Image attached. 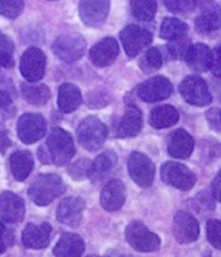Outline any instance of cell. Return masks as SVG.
<instances>
[{
	"label": "cell",
	"instance_id": "obj_9",
	"mask_svg": "<svg viewBox=\"0 0 221 257\" xmlns=\"http://www.w3.org/2000/svg\"><path fill=\"white\" fill-rule=\"evenodd\" d=\"M47 125L43 117L37 113H25L17 122V134L25 145H33L46 134Z\"/></svg>",
	"mask_w": 221,
	"mask_h": 257
},
{
	"label": "cell",
	"instance_id": "obj_5",
	"mask_svg": "<svg viewBox=\"0 0 221 257\" xmlns=\"http://www.w3.org/2000/svg\"><path fill=\"white\" fill-rule=\"evenodd\" d=\"M86 48L85 38L78 33L61 35L52 44V51L65 63H73L83 56Z\"/></svg>",
	"mask_w": 221,
	"mask_h": 257
},
{
	"label": "cell",
	"instance_id": "obj_19",
	"mask_svg": "<svg viewBox=\"0 0 221 257\" xmlns=\"http://www.w3.org/2000/svg\"><path fill=\"white\" fill-rule=\"evenodd\" d=\"M52 234V227L50 223L44 222L42 225L29 223L22 231V243L28 248L42 249L48 245Z\"/></svg>",
	"mask_w": 221,
	"mask_h": 257
},
{
	"label": "cell",
	"instance_id": "obj_46",
	"mask_svg": "<svg viewBox=\"0 0 221 257\" xmlns=\"http://www.w3.org/2000/svg\"><path fill=\"white\" fill-rule=\"evenodd\" d=\"M212 195L215 196V199L221 201V170L212 182Z\"/></svg>",
	"mask_w": 221,
	"mask_h": 257
},
{
	"label": "cell",
	"instance_id": "obj_45",
	"mask_svg": "<svg viewBox=\"0 0 221 257\" xmlns=\"http://www.w3.org/2000/svg\"><path fill=\"white\" fill-rule=\"evenodd\" d=\"M13 43L10 38L7 35L0 33V52H7V54H12Z\"/></svg>",
	"mask_w": 221,
	"mask_h": 257
},
{
	"label": "cell",
	"instance_id": "obj_37",
	"mask_svg": "<svg viewBox=\"0 0 221 257\" xmlns=\"http://www.w3.org/2000/svg\"><path fill=\"white\" fill-rule=\"evenodd\" d=\"M221 155V145L215 139H205L202 143V157L205 163H211L213 159Z\"/></svg>",
	"mask_w": 221,
	"mask_h": 257
},
{
	"label": "cell",
	"instance_id": "obj_28",
	"mask_svg": "<svg viewBox=\"0 0 221 257\" xmlns=\"http://www.w3.org/2000/svg\"><path fill=\"white\" fill-rule=\"evenodd\" d=\"M180 118L177 109L172 105H159L150 114V125L155 128H165L176 125Z\"/></svg>",
	"mask_w": 221,
	"mask_h": 257
},
{
	"label": "cell",
	"instance_id": "obj_1",
	"mask_svg": "<svg viewBox=\"0 0 221 257\" xmlns=\"http://www.w3.org/2000/svg\"><path fill=\"white\" fill-rule=\"evenodd\" d=\"M65 191L63 179L57 174H42L29 187V196L37 205H48Z\"/></svg>",
	"mask_w": 221,
	"mask_h": 257
},
{
	"label": "cell",
	"instance_id": "obj_7",
	"mask_svg": "<svg viewBox=\"0 0 221 257\" xmlns=\"http://www.w3.org/2000/svg\"><path fill=\"white\" fill-rule=\"evenodd\" d=\"M180 94L189 104L196 107H205L212 101V95L208 86L200 77L189 75L180 83Z\"/></svg>",
	"mask_w": 221,
	"mask_h": 257
},
{
	"label": "cell",
	"instance_id": "obj_3",
	"mask_svg": "<svg viewBox=\"0 0 221 257\" xmlns=\"http://www.w3.org/2000/svg\"><path fill=\"white\" fill-rule=\"evenodd\" d=\"M47 148L50 151L51 160L56 165H65L72 160V157L76 154L74 143L68 132L61 127L52 128L47 139Z\"/></svg>",
	"mask_w": 221,
	"mask_h": 257
},
{
	"label": "cell",
	"instance_id": "obj_8",
	"mask_svg": "<svg viewBox=\"0 0 221 257\" xmlns=\"http://www.w3.org/2000/svg\"><path fill=\"white\" fill-rule=\"evenodd\" d=\"M128 170L132 179L141 187H150L154 182L155 165L150 157L141 152H132L128 159Z\"/></svg>",
	"mask_w": 221,
	"mask_h": 257
},
{
	"label": "cell",
	"instance_id": "obj_2",
	"mask_svg": "<svg viewBox=\"0 0 221 257\" xmlns=\"http://www.w3.org/2000/svg\"><path fill=\"white\" fill-rule=\"evenodd\" d=\"M77 138L85 150L98 151L107 139V127L98 117L88 116L78 125Z\"/></svg>",
	"mask_w": 221,
	"mask_h": 257
},
{
	"label": "cell",
	"instance_id": "obj_43",
	"mask_svg": "<svg viewBox=\"0 0 221 257\" xmlns=\"http://www.w3.org/2000/svg\"><path fill=\"white\" fill-rule=\"evenodd\" d=\"M207 117H208V122L211 123L215 128H221V112L218 109H211L207 113Z\"/></svg>",
	"mask_w": 221,
	"mask_h": 257
},
{
	"label": "cell",
	"instance_id": "obj_47",
	"mask_svg": "<svg viewBox=\"0 0 221 257\" xmlns=\"http://www.w3.org/2000/svg\"><path fill=\"white\" fill-rule=\"evenodd\" d=\"M11 139L10 137L7 135V133L0 132V154H4L8 148L11 147Z\"/></svg>",
	"mask_w": 221,
	"mask_h": 257
},
{
	"label": "cell",
	"instance_id": "obj_22",
	"mask_svg": "<svg viewBox=\"0 0 221 257\" xmlns=\"http://www.w3.org/2000/svg\"><path fill=\"white\" fill-rule=\"evenodd\" d=\"M85 251V241L77 234L66 232L54 248V254L56 257H81Z\"/></svg>",
	"mask_w": 221,
	"mask_h": 257
},
{
	"label": "cell",
	"instance_id": "obj_33",
	"mask_svg": "<svg viewBox=\"0 0 221 257\" xmlns=\"http://www.w3.org/2000/svg\"><path fill=\"white\" fill-rule=\"evenodd\" d=\"M92 163L88 159H79L70 164L68 168V173L73 179L76 181H82L85 178H90V172H91Z\"/></svg>",
	"mask_w": 221,
	"mask_h": 257
},
{
	"label": "cell",
	"instance_id": "obj_30",
	"mask_svg": "<svg viewBox=\"0 0 221 257\" xmlns=\"http://www.w3.org/2000/svg\"><path fill=\"white\" fill-rule=\"evenodd\" d=\"M187 25L185 22L177 19H165L161 24L160 38L165 41H178L181 38H185L187 33Z\"/></svg>",
	"mask_w": 221,
	"mask_h": 257
},
{
	"label": "cell",
	"instance_id": "obj_50",
	"mask_svg": "<svg viewBox=\"0 0 221 257\" xmlns=\"http://www.w3.org/2000/svg\"><path fill=\"white\" fill-rule=\"evenodd\" d=\"M88 257H100V256H88Z\"/></svg>",
	"mask_w": 221,
	"mask_h": 257
},
{
	"label": "cell",
	"instance_id": "obj_13",
	"mask_svg": "<svg viewBox=\"0 0 221 257\" xmlns=\"http://www.w3.org/2000/svg\"><path fill=\"white\" fill-rule=\"evenodd\" d=\"M199 223L191 214L178 210L173 220V232L177 241L182 244L195 241L199 236Z\"/></svg>",
	"mask_w": 221,
	"mask_h": 257
},
{
	"label": "cell",
	"instance_id": "obj_29",
	"mask_svg": "<svg viewBox=\"0 0 221 257\" xmlns=\"http://www.w3.org/2000/svg\"><path fill=\"white\" fill-rule=\"evenodd\" d=\"M22 96L28 103L33 105H44L50 99V88L46 85H28L22 83L21 85Z\"/></svg>",
	"mask_w": 221,
	"mask_h": 257
},
{
	"label": "cell",
	"instance_id": "obj_14",
	"mask_svg": "<svg viewBox=\"0 0 221 257\" xmlns=\"http://www.w3.org/2000/svg\"><path fill=\"white\" fill-rule=\"evenodd\" d=\"M85 210V201L81 198H66L59 204L56 210V218L59 222L70 227H77L82 221Z\"/></svg>",
	"mask_w": 221,
	"mask_h": 257
},
{
	"label": "cell",
	"instance_id": "obj_25",
	"mask_svg": "<svg viewBox=\"0 0 221 257\" xmlns=\"http://www.w3.org/2000/svg\"><path fill=\"white\" fill-rule=\"evenodd\" d=\"M82 101V95L77 86L72 83H64L59 88V95H57V105L61 112L70 113L76 110Z\"/></svg>",
	"mask_w": 221,
	"mask_h": 257
},
{
	"label": "cell",
	"instance_id": "obj_44",
	"mask_svg": "<svg viewBox=\"0 0 221 257\" xmlns=\"http://www.w3.org/2000/svg\"><path fill=\"white\" fill-rule=\"evenodd\" d=\"M15 66V60L12 55L7 52H0V69H12Z\"/></svg>",
	"mask_w": 221,
	"mask_h": 257
},
{
	"label": "cell",
	"instance_id": "obj_26",
	"mask_svg": "<svg viewBox=\"0 0 221 257\" xmlns=\"http://www.w3.org/2000/svg\"><path fill=\"white\" fill-rule=\"evenodd\" d=\"M11 172L17 181H25L34 168V160L28 151H17L11 156Z\"/></svg>",
	"mask_w": 221,
	"mask_h": 257
},
{
	"label": "cell",
	"instance_id": "obj_49",
	"mask_svg": "<svg viewBox=\"0 0 221 257\" xmlns=\"http://www.w3.org/2000/svg\"><path fill=\"white\" fill-rule=\"evenodd\" d=\"M115 257H134V256H132V254H117V256H115Z\"/></svg>",
	"mask_w": 221,
	"mask_h": 257
},
{
	"label": "cell",
	"instance_id": "obj_35",
	"mask_svg": "<svg viewBox=\"0 0 221 257\" xmlns=\"http://www.w3.org/2000/svg\"><path fill=\"white\" fill-rule=\"evenodd\" d=\"M190 47H191V43H190L189 39L185 37L178 39V41L171 42V43L165 47V51H167V55H169V57L174 60L180 59V57H186Z\"/></svg>",
	"mask_w": 221,
	"mask_h": 257
},
{
	"label": "cell",
	"instance_id": "obj_6",
	"mask_svg": "<svg viewBox=\"0 0 221 257\" xmlns=\"http://www.w3.org/2000/svg\"><path fill=\"white\" fill-rule=\"evenodd\" d=\"M161 179L168 185L173 186L178 190L189 191L195 185V174L191 170L185 166L183 164L174 163V161H168L163 164L160 169Z\"/></svg>",
	"mask_w": 221,
	"mask_h": 257
},
{
	"label": "cell",
	"instance_id": "obj_42",
	"mask_svg": "<svg viewBox=\"0 0 221 257\" xmlns=\"http://www.w3.org/2000/svg\"><path fill=\"white\" fill-rule=\"evenodd\" d=\"M209 69L216 77L221 78V47H217L212 51Z\"/></svg>",
	"mask_w": 221,
	"mask_h": 257
},
{
	"label": "cell",
	"instance_id": "obj_11",
	"mask_svg": "<svg viewBox=\"0 0 221 257\" xmlns=\"http://www.w3.org/2000/svg\"><path fill=\"white\" fill-rule=\"evenodd\" d=\"M124 50L129 57H136L152 42L151 33L137 25H129L120 33Z\"/></svg>",
	"mask_w": 221,
	"mask_h": 257
},
{
	"label": "cell",
	"instance_id": "obj_4",
	"mask_svg": "<svg viewBox=\"0 0 221 257\" xmlns=\"http://www.w3.org/2000/svg\"><path fill=\"white\" fill-rule=\"evenodd\" d=\"M125 239L136 251L154 252L160 248V238L141 221H132L125 229Z\"/></svg>",
	"mask_w": 221,
	"mask_h": 257
},
{
	"label": "cell",
	"instance_id": "obj_31",
	"mask_svg": "<svg viewBox=\"0 0 221 257\" xmlns=\"http://www.w3.org/2000/svg\"><path fill=\"white\" fill-rule=\"evenodd\" d=\"M158 10V4L151 0H134L130 2L132 15L139 21H151Z\"/></svg>",
	"mask_w": 221,
	"mask_h": 257
},
{
	"label": "cell",
	"instance_id": "obj_27",
	"mask_svg": "<svg viewBox=\"0 0 221 257\" xmlns=\"http://www.w3.org/2000/svg\"><path fill=\"white\" fill-rule=\"evenodd\" d=\"M117 156L112 151H105L103 154L99 155L91 165V172H90V179L92 182L96 183L104 178L107 174L116 166Z\"/></svg>",
	"mask_w": 221,
	"mask_h": 257
},
{
	"label": "cell",
	"instance_id": "obj_12",
	"mask_svg": "<svg viewBox=\"0 0 221 257\" xmlns=\"http://www.w3.org/2000/svg\"><path fill=\"white\" fill-rule=\"evenodd\" d=\"M20 69L24 78L29 82H38L43 78L46 69V56L42 50L37 47H30L24 52L21 57Z\"/></svg>",
	"mask_w": 221,
	"mask_h": 257
},
{
	"label": "cell",
	"instance_id": "obj_20",
	"mask_svg": "<svg viewBox=\"0 0 221 257\" xmlns=\"http://www.w3.org/2000/svg\"><path fill=\"white\" fill-rule=\"evenodd\" d=\"M168 154L177 159H187L193 154L194 139L183 128H177L169 134L167 139Z\"/></svg>",
	"mask_w": 221,
	"mask_h": 257
},
{
	"label": "cell",
	"instance_id": "obj_18",
	"mask_svg": "<svg viewBox=\"0 0 221 257\" xmlns=\"http://www.w3.org/2000/svg\"><path fill=\"white\" fill-rule=\"evenodd\" d=\"M119 56V44L114 38H104L99 43H96L90 51L91 63L98 68H104L115 63Z\"/></svg>",
	"mask_w": 221,
	"mask_h": 257
},
{
	"label": "cell",
	"instance_id": "obj_38",
	"mask_svg": "<svg viewBox=\"0 0 221 257\" xmlns=\"http://www.w3.org/2000/svg\"><path fill=\"white\" fill-rule=\"evenodd\" d=\"M207 239L216 249H221V221L209 220L207 222Z\"/></svg>",
	"mask_w": 221,
	"mask_h": 257
},
{
	"label": "cell",
	"instance_id": "obj_24",
	"mask_svg": "<svg viewBox=\"0 0 221 257\" xmlns=\"http://www.w3.org/2000/svg\"><path fill=\"white\" fill-rule=\"evenodd\" d=\"M211 54L212 51L203 43H198L191 46L187 52L186 64L193 70L199 73H203L209 69V64H211Z\"/></svg>",
	"mask_w": 221,
	"mask_h": 257
},
{
	"label": "cell",
	"instance_id": "obj_41",
	"mask_svg": "<svg viewBox=\"0 0 221 257\" xmlns=\"http://www.w3.org/2000/svg\"><path fill=\"white\" fill-rule=\"evenodd\" d=\"M13 241V231L7 229L3 222L0 221V253L6 252V249L12 244Z\"/></svg>",
	"mask_w": 221,
	"mask_h": 257
},
{
	"label": "cell",
	"instance_id": "obj_34",
	"mask_svg": "<svg viewBox=\"0 0 221 257\" xmlns=\"http://www.w3.org/2000/svg\"><path fill=\"white\" fill-rule=\"evenodd\" d=\"M12 90L13 86L10 81H0V113L4 116L8 112H13Z\"/></svg>",
	"mask_w": 221,
	"mask_h": 257
},
{
	"label": "cell",
	"instance_id": "obj_48",
	"mask_svg": "<svg viewBox=\"0 0 221 257\" xmlns=\"http://www.w3.org/2000/svg\"><path fill=\"white\" fill-rule=\"evenodd\" d=\"M39 159H41V161L43 164H50L51 161V155H50V151H48L47 146H42L41 148H39Z\"/></svg>",
	"mask_w": 221,
	"mask_h": 257
},
{
	"label": "cell",
	"instance_id": "obj_21",
	"mask_svg": "<svg viewBox=\"0 0 221 257\" xmlns=\"http://www.w3.org/2000/svg\"><path fill=\"white\" fill-rule=\"evenodd\" d=\"M142 125L143 118L141 110L136 105H129L117 123L115 134L117 138H132L139 134L142 130Z\"/></svg>",
	"mask_w": 221,
	"mask_h": 257
},
{
	"label": "cell",
	"instance_id": "obj_32",
	"mask_svg": "<svg viewBox=\"0 0 221 257\" xmlns=\"http://www.w3.org/2000/svg\"><path fill=\"white\" fill-rule=\"evenodd\" d=\"M161 64H163V55L158 48H150L139 60V68L146 74L158 70Z\"/></svg>",
	"mask_w": 221,
	"mask_h": 257
},
{
	"label": "cell",
	"instance_id": "obj_40",
	"mask_svg": "<svg viewBox=\"0 0 221 257\" xmlns=\"http://www.w3.org/2000/svg\"><path fill=\"white\" fill-rule=\"evenodd\" d=\"M167 10H169L173 13H185L189 12L194 8L195 6V2L193 0H178V2H173V0H165L164 2Z\"/></svg>",
	"mask_w": 221,
	"mask_h": 257
},
{
	"label": "cell",
	"instance_id": "obj_36",
	"mask_svg": "<svg viewBox=\"0 0 221 257\" xmlns=\"http://www.w3.org/2000/svg\"><path fill=\"white\" fill-rule=\"evenodd\" d=\"M24 11V2L21 0H13V2H0V15L8 19H16Z\"/></svg>",
	"mask_w": 221,
	"mask_h": 257
},
{
	"label": "cell",
	"instance_id": "obj_17",
	"mask_svg": "<svg viewBox=\"0 0 221 257\" xmlns=\"http://www.w3.org/2000/svg\"><path fill=\"white\" fill-rule=\"evenodd\" d=\"M127 198V188L120 179H112L101 190L100 203L105 210L115 212L119 210L125 203Z\"/></svg>",
	"mask_w": 221,
	"mask_h": 257
},
{
	"label": "cell",
	"instance_id": "obj_39",
	"mask_svg": "<svg viewBox=\"0 0 221 257\" xmlns=\"http://www.w3.org/2000/svg\"><path fill=\"white\" fill-rule=\"evenodd\" d=\"M194 208L200 213H207L209 210L215 209V201L209 195V192L202 191L194 199Z\"/></svg>",
	"mask_w": 221,
	"mask_h": 257
},
{
	"label": "cell",
	"instance_id": "obj_10",
	"mask_svg": "<svg viewBox=\"0 0 221 257\" xmlns=\"http://www.w3.org/2000/svg\"><path fill=\"white\" fill-rule=\"evenodd\" d=\"M173 92V86L165 77L158 75L147 79L137 87V95L139 99L149 103L164 100Z\"/></svg>",
	"mask_w": 221,
	"mask_h": 257
},
{
	"label": "cell",
	"instance_id": "obj_15",
	"mask_svg": "<svg viewBox=\"0 0 221 257\" xmlns=\"http://www.w3.org/2000/svg\"><path fill=\"white\" fill-rule=\"evenodd\" d=\"M109 13V2H81L79 16L85 25L90 28H100L107 21Z\"/></svg>",
	"mask_w": 221,
	"mask_h": 257
},
{
	"label": "cell",
	"instance_id": "obj_23",
	"mask_svg": "<svg viewBox=\"0 0 221 257\" xmlns=\"http://www.w3.org/2000/svg\"><path fill=\"white\" fill-rule=\"evenodd\" d=\"M196 32L202 34L215 32L221 28V8L216 4L205 7L202 13L195 19Z\"/></svg>",
	"mask_w": 221,
	"mask_h": 257
},
{
	"label": "cell",
	"instance_id": "obj_16",
	"mask_svg": "<svg viewBox=\"0 0 221 257\" xmlns=\"http://www.w3.org/2000/svg\"><path fill=\"white\" fill-rule=\"evenodd\" d=\"M25 214V204L20 196L11 191L0 194V218L4 222L17 223Z\"/></svg>",
	"mask_w": 221,
	"mask_h": 257
}]
</instances>
